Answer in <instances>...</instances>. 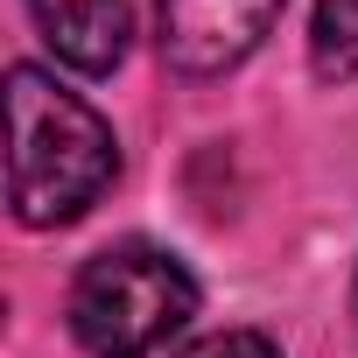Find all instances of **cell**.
<instances>
[{
  "label": "cell",
  "mask_w": 358,
  "mask_h": 358,
  "mask_svg": "<svg viewBox=\"0 0 358 358\" xmlns=\"http://www.w3.org/2000/svg\"><path fill=\"white\" fill-rule=\"evenodd\" d=\"M8 204L36 232L85 218L120 176L113 127L36 64L8 71Z\"/></svg>",
  "instance_id": "obj_1"
},
{
  "label": "cell",
  "mask_w": 358,
  "mask_h": 358,
  "mask_svg": "<svg viewBox=\"0 0 358 358\" xmlns=\"http://www.w3.org/2000/svg\"><path fill=\"white\" fill-rule=\"evenodd\" d=\"M190 316H197L190 267L176 253H162V246H148V239L106 246L71 281V337L92 358H148Z\"/></svg>",
  "instance_id": "obj_2"
},
{
  "label": "cell",
  "mask_w": 358,
  "mask_h": 358,
  "mask_svg": "<svg viewBox=\"0 0 358 358\" xmlns=\"http://www.w3.org/2000/svg\"><path fill=\"white\" fill-rule=\"evenodd\" d=\"M288 0H162V64L183 78H218L246 64Z\"/></svg>",
  "instance_id": "obj_3"
},
{
  "label": "cell",
  "mask_w": 358,
  "mask_h": 358,
  "mask_svg": "<svg viewBox=\"0 0 358 358\" xmlns=\"http://www.w3.org/2000/svg\"><path fill=\"white\" fill-rule=\"evenodd\" d=\"M29 15H36L43 43L57 50V64H71L85 78L120 71L127 36H134V8L127 0H29Z\"/></svg>",
  "instance_id": "obj_4"
},
{
  "label": "cell",
  "mask_w": 358,
  "mask_h": 358,
  "mask_svg": "<svg viewBox=\"0 0 358 358\" xmlns=\"http://www.w3.org/2000/svg\"><path fill=\"white\" fill-rule=\"evenodd\" d=\"M309 71H316L323 85H351V78H358V0H316Z\"/></svg>",
  "instance_id": "obj_5"
},
{
  "label": "cell",
  "mask_w": 358,
  "mask_h": 358,
  "mask_svg": "<svg viewBox=\"0 0 358 358\" xmlns=\"http://www.w3.org/2000/svg\"><path fill=\"white\" fill-rule=\"evenodd\" d=\"M183 358H281L260 330H218V337H204V344H190Z\"/></svg>",
  "instance_id": "obj_6"
},
{
  "label": "cell",
  "mask_w": 358,
  "mask_h": 358,
  "mask_svg": "<svg viewBox=\"0 0 358 358\" xmlns=\"http://www.w3.org/2000/svg\"><path fill=\"white\" fill-rule=\"evenodd\" d=\"M351 316H358V281H351Z\"/></svg>",
  "instance_id": "obj_7"
}]
</instances>
